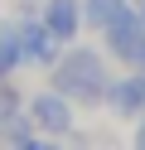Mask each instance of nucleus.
I'll return each mask as SVG.
<instances>
[{
	"mask_svg": "<svg viewBox=\"0 0 145 150\" xmlns=\"http://www.w3.org/2000/svg\"><path fill=\"white\" fill-rule=\"evenodd\" d=\"M106 102H111L116 116H135V111H145V78L111 82V87H106Z\"/></svg>",
	"mask_w": 145,
	"mask_h": 150,
	"instance_id": "5",
	"label": "nucleus"
},
{
	"mask_svg": "<svg viewBox=\"0 0 145 150\" xmlns=\"http://www.w3.org/2000/svg\"><path fill=\"white\" fill-rule=\"evenodd\" d=\"M34 126L39 131H53V136H68L73 131V111H68V92H44L34 97Z\"/></svg>",
	"mask_w": 145,
	"mask_h": 150,
	"instance_id": "4",
	"label": "nucleus"
},
{
	"mask_svg": "<svg viewBox=\"0 0 145 150\" xmlns=\"http://www.w3.org/2000/svg\"><path fill=\"white\" fill-rule=\"evenodd\" d=\"M77 20H82L77 0H48V5H44V24L58 34V39H73V34H77Z\"/></svg>",
	"mask_w": 145,
	"mask_h": 150,
	"instance_id": "6",
	"label": "nucleus"
},
{
	"mask_svg": "<svg viewBox=\"0 0 145 150\" xmlns=\"http://www.w3.org/2000/svg\"><path fill=\"white\" fill-rule=\"evenodd\" d=\"M106 44L121 63H145V15L121 10L111 24H106Z\"/></svg>",
	"mask_w": 145,
	"mask_h": 150,
	"instance_id": "2",
	"label": "nucleus"
},
{
	"mask_svg": "<svg viewBox=\"0 0 145 150\" xmlns=\"http://www.w3.org/2000/svg\"><path fill=\"white\" fill-rule=\"evenodd\" d=\"M135 140H140V145H145V126H140V131H135Z\"/></svg>",
	"mask_w": 145,
	"mask_h": 150,
	"instance_id": "10",
	"label": "nucleus"
},
{
	"mask_svg": "<svg viewBox=\"0 0 145 150\" xmlns=\"http://www.w3.org/2000/svg\"><path fill=\"white\" fill-rule=\"evenodd\" d=\"M140 15H145V10H140Z\"/></svg>",
	"mask_w": 145,
	"mask_h": 150,
	"instance_id": "11",
	"label": "nucleus"
},
{
	"mask_svg": "<svg viewBox=\"0 0 145 150\" xmlns=\"http://www.w3.org/2000/svg\"><path fill=\"white\" fill-rule=\"evenodd\" d=\"M10 116H19V92L10 87V82H0V126H5Z\"/></svg>",
	"mask_w": 145,
	"mask_h": 150,
	"instance_id": "9",
	"label": "nucleus"
},
{
	"mask_svg": "<svg viewBox=\"0 0 145 150\" xmlns=\"http://www.w3.org/2000/svg\"><path fill=\"white\" fill-rule=\"evenodd\" d=\"M53 87L68 92V97H77V102H97V97H106L111 82H106V68H102V58H97L92 49H77V53H68V58H58Z\"/></svg>",
	"mask_w": 145,
	"mask_h": 150,
	"instance_id": "1",
	"label": "nucleus"
},
{
	"mask_svg": "<svg viewBox=\"0 0 145 150\" xmlns=\"http://www.w3.org/2000/svg\"><path fill=\"white\" fill-rule=\"evenodd\" d=\"M24 58V44H19V24H0V78H5L15 63Z\"/></svg>",
	"mask_w": 145,
	"mask_h": 150,
	"instance_id": "7",
	"label": "nucleus"
},
{
	"mask_svg": "<svg viewBox=\"0 0 145 150\" xmlns=\"http://www.w3.org/2000/svg\"><path fill=\"white\" fill-rule=\"evenodd\" d=\"M19 44H24V58H34L39 68H58V34L48 29V24L24 20L19 24Z\"/></svg>",
	"mask_w": 145,
	"mask_h": 150,
	"instance_id": "3",
	"label": "nucleus"
},
{
	"mask_svg": "<svg viewBox=\"0 0 145 150\" xmlns=\"http://www.w3.org/2000/svg\"><path fill=\"white\" fill-rule=\"evenodd\" d=\"M121 10H126V0H87V5H82V15L92 20V29H106Z\"/></svg>",
	"mask_w": 145,
	"mask_h": 150,
	"instance_id": "8",
	"label": "nucleus"
}]
</instances>
